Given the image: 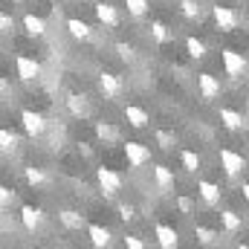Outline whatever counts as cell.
Returning a JSON list of instances; mask_svg holds the SVG:
<instances>
[{"label":"cell","instance_id":"cell-1","mask_svg":"<svg viewBox=\"0 0 249 249\" xmlns=\"http://www.w3.org/2000/svg\"><path fill=\"white\" fill-rule=\"evenodd\" d=\"M96 180H99V188H102V194L105 197H116L119 191H122L124 186V180H122V174L119 171H113V168H96Z\"/></svg>","mask_w":249,"mask_h":249},{"label":"cell","instance_id":"cell-21","mask_svg":"<svg viewBox=\"0 0 249 249\" xmlns=\"http://www.w3.org/2000/svg\"><path fill=\"white\" fill-rule=\"evenodd\" d=\"M220 122H223V127H229V130H241L244 127V116L238 113V110H232V107H220Z\"/></svg>","mask_w":249,"mask_h":249},{"label":"cell","instance_id":"cell-5","mask_svg":"<svg viewBox=\"0 0 249 249\" xmlns=\"http://www.w3.org/2000/svg\"><path fill=\"white\" fill-rule=\"evenodd\" d=\"M122 90H124V84L116 72H107V70L99 72V93H102L105 99H119Z\"/></svg>","mask_w":249,"mask_h":249},{"label":"cell","instance_id":"cell-12","mask_svg":"<svg viewBox=\"0 0 249 249\" xmlns=\"http://www.w3.org/2000/svg\"><path fill=\"white\" fill-rule=\"evenodd\" d=\"M64 105H67L70 116H75V119H87V116H90V102H87V96H81V93H70V96L64 99Z\"/></svg>","mask_w":249,"mask_h":249},{"label":"cell","instance_id":"cell-36","mask_svg":"<svg viewBox=\"0 0 249 249\" xmlns=\"http://www.w3.org/2000/svg\"><path fill=\"white\" fill-rule=\"evenodd\" d=\"M177 209H180L183 214H191V212H194V203H191L188 197H177Z\"/></svg>","mask_w":249,"mask_h":249},{"label":"cell","instance_id":"cell-27","mask_svg":"<svg viewBox=\"0 0 249 249\" xmlns=\"http://www.w3.org/2000/svg\"><path fill=\"white\" fill-rule=\"evenodd\" d=\"M151 38H154L157 44H168V41H171V29H168L162 20H151Z\"/></svg>","mask_w":249,"mask_h":249},{"label":"cell","instance_id":"cell-14","mask_svg":"<svg viewBox=\"0 0 249 249\" xmlns=\"http://www.w3.org/2000/svg\"><path fill=\"white\" fill-rule=\"evenodd\" d=\"M154 235H157L160 247H165V249H174L177 244H180L177 229H174V226H168V223H157V226H154Z\"/></svg>","mask_w":249,"mask_h":249},{"label":"cell","instance_id":"cell-9","mask_svg":"<svg viewBox=\"0 0 249 249\" xmlns=\"http://www.w3.org/2000/svg\"><path fill=\"white\" fill-rule=\"evenodd\" d=\"M197 90H200V99L214 102L220 96V81L212 72H197Z\"/></svg>","mask_w":249,"mask_h":249},{"label":"cell","instance_id":"cell-37","mask_svg":"<svg viewBox=\"0 0 249 249\" xmlns=\"http://www.w3.org/2000/svg\"><path fill=\"white\" fill-rule=\"evenodd\" d=\"M124 247H130V249H142L145 244H142V241H139L136 235H127V238H124Z\"/></svg>","mask_w":249,"mask_h":249},{"label":"cell","instance_id":"cell-24","mask_svg":"<svg viewBox=\"0 0 249 249\" xmlns=\"http://www.w3.org/2000/svg\"><path fill=\"white\" fill-rule=\"evenodd\" d=\"M180 162H183V168H186L188 174H197V171H200V165H203L200 154H197V151H188V148L180 154Z\"/></svg>","mask_w":249,"mask_h":249},{"label":"cell","instance_id":"cell-32","mask_svg":"<svg viewBox=\"0 0 249 249\" xmlns=\"http://www.w3.org/2000/svg\"><path fill=\"white\" fill-rule=\"evenodd\" d=\"M194 235H197V241L200 244H214L220 235L214 232V229H209V226H194Z\"/></svg>","mask_w":249,"mask_h":249},{"label":"cell","instance_id":"cell-29","mask_svg":"<svg viewBox=\"0 0 249 249\" xmlns=\"http://www.w3.org/2000/svg\"><path fill=\"white\" fill-rule=\"evenodd\" d=\"M15 148H18V136H15L9 127H3V130H0V151H3V154H12Z\"/></svg>","mask_w":249,"mask_h":249},{"label":"cell","instance_id":"cell-18","mask_svg":"<svg viewBox=\"0 0 249 249\" xmlns=\"http://www.w3.org/2000/svg\"><path fill=\"white\" fill-rule=\"evenodd\" d=\"M23 29H26V35L41 38V35H47V20L29 12V15H23Z\"/></svg>","mask_w":249,"mask_h":249},{"label":"cell","instance_id":"cell-7","mask_svg":"<svg viewBox=\"0 0 249 249\" xmlns=\"http://www.w3.org/2000/svg\"><path fill=\"white\" fill-rule=\"evenodd\" d=\"M122 151H124V160H127L130 168H142L145 162H151V151L142 142H124Z\"/></svg>","mask_w":249,"mask_h":249},{"label":"cell","instance_id":"cell-15","mask_svg":"<svg viewBox=\"0 0 249 249\" xmlns=\"http://www.w3.org/2000/svg\"><path fill=\"white\" fill-rule=\"evenodd\" d=\"M67 32H70V38H75V41H90V38H93L90 23L81 20V18H67Z\"/></svg>","mask_w":249,"mask_h":249},{"label":"cell","instance_id":"cell-6","mask_svg":"<svg viewBox=\"0 0 249 249\" xmlns=\"http://www.w3.org/2000/svg\"><path fill=\"white\" fill-rule=\"evenodd\" d=\"M20 124H23V130H26L32 139H38V136L47 133V119H44V113H38V110H20Z\"/></svg>","mask_w":249,"mask_h":249},{"label":"cell","instance_id":"cell-23","mask_svg":"<svg viewBox=\"0 0 249 249\" xmlns=\"http://www.w3.org/2000/svg\"><path fill=\"white\" fill-rule=\"evenodd\" d=\"M93 130H96V139H99V142H105V145L116 142V136H119V133H116V127H113L110 122H96V124H93Z\"/></svg>","mask_w":249,"mask_h":249},{"label":"cell","instance_id":"cell-25","mask_svg":"<svg viewBox=\"0 0 249 249\" xmlns=\"http://www.w3.org/2000/svg\"><path fill=\"white\" fill-rule=\"evenodd\" d=\"M186 53L194 58V61H203V58H206V44H203L200 38L188 35V38H186Z\"/></svg>","mask_w":249,"mask_h":249},{"label":"cell","instance_id":"cell-2","mask_svg":"<svg viewBox=\"0 0 249 249\" xmlns=\"http://www.w3.org/2000/svg\"><path fill=\"white\" fill-rule=\"evenodd\" d=\"M212 18H214V23H217V29L220 32H235L238 29V23H241V15L232 9V6H212Z\"/></svg>","mask_w":249,"mask_h":249},{"label":"cell","instance_id":"cell-39","mask_svg":"<svg viewBox=\"0 0 249 249\" xmlns=\"http://www.w3.org/2000/svg\"><path fill=\"white\" fill-rule=\"evenodd\" d=\"M241 191H244V200L249 203V183H244V186H241Z\"/></svg>","mask_w":249,"mask_h":249},{"label":"cell","instance_id":"cell-30","mask_svg":"<svg viewBox=\"0 0 249 249\" xmlns=\"http://www.w3.org/2000/svg\"><path fill=\"white\" fill-rule=\"evenodd\" d=\"M154 139H157V145H160L162 151H171V148L177 145V136H174L171 130H162V127H160V130L154 133Z\"/></svg>","mask_w":249,"mask_h":249},{"label":"cell","instance_id":"cell-20","mask_svg":"<svg viewBox=\"0 0 249 249\" xmlns=\"http://www.w3.org/2000/svg\"><path fill=\"white\" fill-rule=\"evenodd\" d=\"M58 220H61L64 229H70V232H75V229L84 226V214L75 212V209H61V212H58Z\"/></svg>","mask_w":249,"mask_h":249},{"label":"cell","instance_id":"cell-22","mask_svg":"<svg viewBox=\"0 0 249 249\" xmlns=\"http://www.w3.org/2000/svg\"><path fill=\"white\" fill-rule=\"evenodd\" d=\"M23 180H26V186H32V188H41V186H47V183H50V177H47L41 168H35V165L23 168Z\"/></svg>","mask_w":249,"mask_h":249},{"label":"cell","instance_id":"cell-40","mask_svg":"<svg viewBox=\"0 0 249 249\" xmlns=\"http://www.w3.org/2000/svg\"><path fill=\"white\" fill-rule=\"evenodd\" d=\"M12 3H26V0H12Z\"/></svg>","mask_w":249,"mask_h":249},{"label":"cell","instance_id":"cell-4","mask_svg":"<svg viewBox=\"0 0 249 249\" xmlns=\"http://www.w3.org/2000/svg\"><path fill=\"white\" fill-rule=\"evenodd\" d=\"M217 160H220V168H223L229 177H238V174L247 168V160H244L238 151H232V148H220Z\"/></svg>","mask_w":249,"mask_h":249},{"label":"cell","instance_id":"cell-41","mask_svg":"<svg viewBox=\"0 0 249 249\" xmlns=\"http://www.w3.org/2000/svg\"><path fill=\"white\" fill-rule=\"evenodd\" d=\"M247 38H249V26H247Z\"/></svg>","mask_w":249,"mask_h":249},{"label":"cell","instance_id":"cell-31","mask_svg":"<svg viewBox=\"0 0 249 249\" xmlns=\"http://www.w3.org/2000/svg\"><path fill=\"white\" fill-rule=\"evenodd\" d=\"M116 55H119L124 64H133V61H136V50H133V44H124V41H119V44H116Z\"/></svg>","mask_w":249,"mask_h":249},{"label":"cell","instance_id":"cell-38","mask_svg":"<svg viewBox=\"0 0 249 249\" xmlns=\"http://www.w3.org/2000/svg\"><path fill=\"white\" fill-rule=\"evenodd\" d=\"M0 29H3V32H12V18H9V12L0 15Z\"/></svg>","mask_w":249,"mask_h":249},{"label":"cell","instance_id":"cell-17","mask_svg":"<svg viewBox=\"0 0 249 249\" xmlns=\"http://www.w3.org/2000/svg\"><path fill=\"white\" fill-rule=\"evenodd\" d=\"M87 235H90V244L93 247H110V241H113L110 229L107 226H99V223H90L87 226Z\"/></svg>","mask_w":249,"mask_h":249},{"label":"cell","instance_id":"cell-35","mask_svg":"<svg viewBox=\"0 0 249 249\" xmlns=\"http://www.w3.org/2000/svg\"><path fill=\"white\" fill-rule=\"evenodd\" d=\"M12 200H15V188L0 186V206H3V209H9V206H12Z\"/></svg>","mask_w":249,"mask_h":249},{"label":"cell","instance_id":"cell-19","mask_svg":"<svg viewBox=\"0 0 249 249\" xmlns=\"http://www.w3.org/2000/svg\"><path fill=\"white\" fill-rule=\"evenodd\" d=\"M154 183L160 191H171L174 188V171L168 165H154Z\"/></svg>","mask_w":249,"mask_h":249},{"label":"cell","instance_id":"cell-34","mask_svg":"<svg viewBox=\"0 0 249 249\" xmlns=\"http://www.w3.org/2000/svg\"><path fill=\"white\" fill-rule=\"evenodd\" d=\"M116 212H119V217H122L124 223H130V220L136 217V209H133L130 203H119V206H116Z\"/></svg>","mask_w":249,"mask_h":249},{"label":"cell","instance_id":"cell-28","mask_svg":"<svg viewBox=\"0 0 249 249\" xmlns=\"http://www.w3.org/2000/svg\"><path fill=\"white\" fill-rule=\"evenodd\" d=\"M180 12H183V18H188V20H200L203 18V6L197 0H180Z\"/></svg>","mask_w":249,"mask_h":249},{"label":"cell","instance_id":"cell-16","mask_svg":"<svg viewBox=\"0 0 249 249\" xmlns=\"http://www.w3.org/2000/svg\"><path fill=\"white\" fill-rule=\"evenodd\" d=\"M197 194L206 200V206H217L220 203V186L212 180H197Z\"/></svg>","mask_w":249,"mask_h":249},{"label":"cell","instance_id":"cell-10","mask_svg":"<svg viewBox=\"0 0 249 249\" xmlns=\"http://www.w3.org/2000/svg\"><path fill=\"white\" fill-rule=\"evenodd\" d=\"M20 223H23L26 232L35 235V232L44 226V212H41L38 206H20Z\"/></svg>","mask_w":249,"mask_h":249},{"label":"cell","instance_id":"cell-33","mask_svg":"<svg viewBox=\"0 0 249 249\" xmlns=\"http://www.w3.org/2000/svg\"><path fill=\"white\" fill-rule=\"evenodd\" d=\"M124 6H127V12L133 18H142L148 12V0H124Z\"/></svg>","mask_w":249,"mask_h":249},{"label":"cell","instance_id":"cell-13","mask_svg":"<svg viewBox=\"0 0 249 249\" xmlns=\"http://www.w3.org/2000/svg\"><path fill=\"white\" fill-rule=\"evenodd\" d=\"M124 122L130 124V127H136V130H142V127H148V122H151V116H148V110L145 107H139V105H127L122 110Z\"/></svg>","mask_w":249,"mask_h":249},{"label":"cell","instance_id":"cell-3","mask_svg":"<svg viewBox=\"0 0 249 249\" xmlns=\"http://www.w3.org/2000/svg\"><path fill=\"white\" fill-rule=\"evenodd\" d=\"M220 61H223L226 75H232V78H241V75L249 70V61L241 55V53H235V50H220Z\"/></svg>","mask_w":249,"mask_h":249},{"label":"cell","instance_id":"cell-8","mask_svg":"<svg viewBox=\"0 0 249 249\" xmlns=\"http://www.w3.org/2000/svg\"><path fill=\"white\" fill-rule=\"evenodd\" d=\"M93 12H96V20H99L102 26H107V29H116V26H119V20H122V18H119V9H116L113 3H105V0H102V3H96V6H93Z\"/></svg>","mask_w":249,"mask_h":249},{"label":"cell","instance_id":"cell-26","mask_svg":"<svg viewBox=\"0 0 249 249\" xmlns=\"http://www.w3.org/2000/svg\"><path fill=\"white\" fill-rule=\"evenodd\" d=\"M220 223H223L226 232H238V229L244 226V220H241L238 212H232V209H223V212H220Z\"/></svg>","mask_w":249,"mask_h":249},{"label":"cell","instance_id":"cell-11","mask_svg":"<svg viewBox=\"0 0 249 249\" xmlns=\"http://www.w3.org/2000/svg\"><path fill=\"white\" fill-rule=\"evenodd\" d=\"M15 67H18L20 81H35V78L41 75V64L35 61L32 55H18V58H15Z\"/></svg>","mask_w":249,"mask_h":249}]
</instances>
